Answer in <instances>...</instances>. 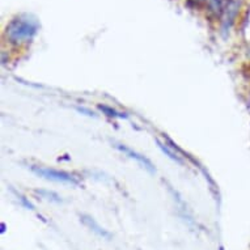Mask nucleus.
I'll use <instances>...</instances> for the list:
<instances>
[{"label":"nucleus","mask_w":250,"mask_h":250,"mask_svg":"<svg viewBox=\"0 0 250 250\" xmlns=\"http://www.w3.org/2000/svg\"><path fill=\"white\" fill-rule=\"evenodd\" d=\"M38 32V21L28 15L13 19L5 29V37L12 43H22L33 40Z\"/></svg>","instance_id":"f257e3e1"},{"label":"nucleus","mask_w":250,"mask_h":250,"mask_svg":"<svg viewBox=\"0 0 250 250\" xmlns=\"http://www.w3.org/2000/svg\"><path fill=\"white\" fill-rule=\"evenodd\" d=\"M32 172L36 173L37 176L46 178V180L54 181V182H59V184H67L72 185V186H78L80 181L75 176L70 173L63 172V170H57V169L46 168V167H30Z\"/></svg>","instance_id":"f03ea898"},{"label":"nucleus","mask_w":250,"mask_h":250,"mask_svg":"<svg viewBox=\"0 0 250 250\" xmlns=\"http://www.w3.org/2000/svg\"><path fill=\"white\" fill-rule=\"evenodd\" d=\"M117 147H118L119 151H122L123 153H125V155H127L130 159H134V160L138 161V163H139V164L142 165L143 168H146L147 170H149L151 173L155 172V168H153L152 163L148 160V159H146L144 156L139 155V153H136L135 151H132V149H130V148L126 147V146H121V144H119V146H117Z\"/></svg>","instance_id":"7ed1b4c3"},{"label":"nucleus","mask_w":250,"mask_h":250,"mask_svg":"<svg viewBox=\"0 0 250 250\" xmlns=\"http://www.w3.org/2000/svg\"><path fill=\"white\" fill-rule=\"evenodd\" d=\"M83 220H84V223H85V224H88V226H93V228H95L93 230H95V232H97L100 236H105V237H106V236H107L106 232H105V230H104L101 227L97 226V224L95 223V220H93L92 217H84Z\"/></svg>","instance_id":"20e7f679"}]
</instances>
